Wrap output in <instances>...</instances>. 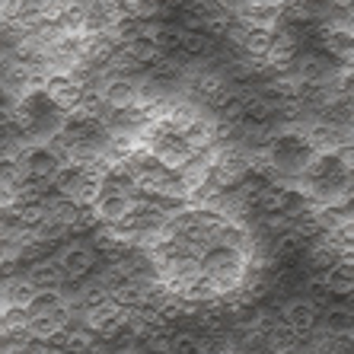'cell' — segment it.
<instances>
[{"mask_svg":"<svg viewBox=\"0 0 354 354\" xmlns=\"http://www.w3.org/2000/svg\"><path fill=\"white\" fill-rule=\"evenodd\" d=\"M246 265H249V256H243L236 249L211 246L201 256V274L214 284V290L221 297H230L236 294L243 278H246Z\"/></svg>","mask_w":354,"mask_h":354,"instance_id":"obj_1","label":"cell"},{"mask_svg":"<svg viewBox=\"0 0 354 354\" xmlns=\"http://www.w3.org/2000/svg\"><path fill=\"white\" fill-rule=\"evenodd\" d=\"M58 265H61V272H64V278H83V274H90L93 268L99 265V252L93 249V243H86V239L80 236H71L61 246L58 256Z\"/></svg>","mask_w":354,"mask_h":354,"instance_id":"obj_2","label":"cell"},{"mask_svg":"<svg viewBox=\"0 0 354 354\" xmlns=\"http://www.w3.org/2000/svg\"><path fill=\"white\" fill-rule=\"evenodd\" d=\"M278 319L288 326L290 332H294L300 342H306V338L313 335L316 329V319H319V306L313 304V300H306V297H290L288 304L278 310Z\"/></svg>","mask_w":354,"mask_h":354,"instance_id":"obj_3","label":"cell"},{"mask_svg":"<svg viewBox=\"0 0 354 354\" xmlns=\"http://www.w3.org/2000/svg\"><path fill=\"white\" fill-rule=\"evenodd\" d=\"M124 322H128V310L118 306L112 297H109L106 304H99V306H93V310L83 313V326H86L96 338H109V335H115V332H122Z\"/></svg>","mask_w":354,"mask_h":354,"instance_id":"obj_4","label":"cell"},{"mask_svg":"<svg viewBox=\"0 0 354 354\" xmlns=\"http://www.w3.org/2000/svg\"><path fill=\"white\" fill-rule=\"evenodd\" d=\"M41 90H45V96L51 99V106L67 115V112H74L77 102H80L83 80L77 74H48L41 80Z\"/></svg>","mask_w":354,"mask_h":354,"instance_id":"obj_5","label":"cell"},{"mask_svg":"<svg viewBox=\"0 0 354 354\" xmlns=\"http://www.w3.org/2000/svg\"><path fill=\"white\" fill-rule=\"evenodd\" d=\"M90 207L102 227H115V223H122L124 217L138 207V198L122 195V192H112V189H99L96 201H93Z\"/></svg>","mask_w":354,"mask_h":354,"instance_id":"obj_6","label":"cell"},{"mask_svg":"<svg viewBox=\"0 0 354 354\" xmlns=\"http://www.w3.org/2000/svg\"><path fill=\"white\" fill-rule=\"evenodd\" d=\"M17 166L23 176H35V179H51L58 173V153L48 147V144H29V147H19Z\"/></svg>","mask_w":354,"mask_h":354,"instance_id":"obj_7","label":"cell"},{"mask_svg":"<svg viewBox=\"0 0 354 354\" xmlns=\"http://www.w3.org/2000/svg\"><path fill=\"white\" fill-rule=\"evenodd\" d=\"M102 106L112 109V112H122V109H134L138 106V83L131 77H102V83L96 86Z\"/></svg>","mask_w":354,"mask_h":354,"instance_id":"obj_8","label":"cell"},{"mask_svg":"<svg viewBox=\"0 0 354 354\" xmlns=\"http://www.w3.org/2000/svg\"><path fill=\"white\" fill-rule=\"evenodd\" d=\"M262 354H297L300 351V338L284 326L281 319H274L268 329L262 332Z\"/></svg>","mask_w":354,"mask_h":354,"instance_id":"obj_9","label":"cell"},{"mask_svg":"<svg viewBox=\"0 0 354 354\" xmlns=\"http://www.w3.org/2000/svg\"><path fill=\"white\" fill-rule=\"evenodd\" d=\"M319 288H326L335 297H351V288H354L351 259H338V262H332L329 268L319 274Z\"/></svg>","mask_w":354,"mask_h":354,"instance_id":"obj_10","label":"cell"},{"mask_svg":"<svg viewBox=\"0 0 354 354\" xmlns=\"http://www.w3.org/2000/svg\"><path fill=\"white\" fill-rule=\"evenodd\" d=\"M319 39L322 48H329L332 58L338 61H351V29H342V26H319Z\"/></svg>","mask_w":354,"mask_h":354,"instance_id":"obj_11","label":"cell"},{"mask_svg":"<svg viewBox=\"0 0 354 354\" xmlns=\"http://www.w3.org/2000/svg\"><path fill=\"white\" fill-rule=\"evenodd\" d=\"M23 278H29V281L35 284V288H58V284H64V281H67V278H64V272H61L58 259H55V256L45 259V262L29 265Z\"/></svg>","mask_w":354,"mask_h":354,"instance_id":"obj_12","label":"cell"},{"mask_svg":"<svg viewBox=\"0 0 354 354\" xmlns=\"http://www.w3.org/2000/svg\"><path fill=\"white\" fill-rule=\"evenodd\" d=\"M182 58H207L214 55V39L205 29H182V45H179Z\"/></svg>","mask_w":354,"mask_h":354,"instance_id":"obj_13","label":"cell"},{"mask_svg":"<svg viewBox=\"0 0 354 354\" xmlns=\"http://www.w3.org/2000/svg\"><path fill=\"white\" fill-rule=\"evenodd\" d=\"M67 304V297L61 294L58 288H35L32 300L26 304V313L29 316H51L58 306Z\"/></svg>","mask_w":354,"mask_h":354,"instance_id":"obj_14","label":"cell"},{"mask_svg":"<svg viewBox=\"0 0 354 354\" xmlns=\"http://www.w3.org/2000/svg\"><path fill=\"white\" fill-rule=\"evenodd\" d=\"M319 329H322V335H332V338H342V335L351 338V304L326 310Z\"/></svg>","mask_w":354,"mask_h":354,"instance_id":"obj_15","label":"cell"},{"mask_svg":"<svg viewBox=\"0 0 354 354\" xmlns=\"http://www.w3.org/2000/svg\"><path fill=\"white\" fill-rule=\"evenodd\" d=\"M169 354H201V335L198 332H169Z\"/></svg>","mask_w":354,"mask_h":354,"instance_id":"obj_16","label":"cell"},{"mask_svg":"<svg viewBox=\"0 0 354 354\" xmlns=\"http://www.w3.org/2000/svg\"><path fill=\"white\" fill-rule=\"evenodd\" d=\"M26 322H29L26 306H3V310H0V332L26 329Z\"/></svg>","mask_w":354,"mask_h":354,"instance_id":"obj_17","label":"cell"},{"mask_svg":"<svg viewBox=\"0 0 354 354\" xmlns=\"http://www.w3.org/2000/svg\"><path fill=\"white\" fill-rule=\"evenodd\" d=\"M217 3H221V7L227 10L230 17H239V13L249 7V0H217Z\"/></svg>","mask_w":354,"mask_h":354,"instance_id":"obj_18","label":"cell"},{"mask_svg":"<svg viewBox=\"0 0 354 354\" xmlns=\"http://www.w3.org/2000/svg\"><path fill=\"white\" fill-rule=\"evenodd\" d=\"M326 3L335 10H351V0H326Z\"/></svg>","mask_w":354,"mask_h":354,"instance_id":"obj_19","label":"cell"},{"mask_svg":"<svg viewBox=\"0 0 354 354\" xmlns=\"http://www.w3.org/2000/svg\"><path fill=\"white\" fill-rule=\"evenodd\" d=\"M115 3H122V7H128V3H134V0H115Z\"/></svg>","mask_w":354,"mask_h":354,"instance_id":"obj_20","label":"cell"}]
</instances>
